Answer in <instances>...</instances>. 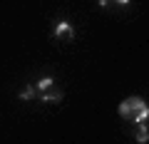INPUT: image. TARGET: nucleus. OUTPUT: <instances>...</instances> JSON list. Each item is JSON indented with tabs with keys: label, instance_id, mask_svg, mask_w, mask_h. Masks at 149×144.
Masks as SVG:
<instances>
[{
	"label": "nucleus",
	"instance_id": "obj_1",
	"mask_svg": "<svg viewBox=\"0 0 149 144\" xmlns=\"http://www.w3.org/2000/svg\"><path fill=\"white\" fill-rule=\"evenodd\" d=\"M117 112H119V117H127L137 124H144L147 117H149V107L142 97H127L124 102H119Z\"/></svg>",
	"mask_w": 149,
	"mask_h": 144
},
{
	"label": "nucleus",
	"instance_id": "obj_2",
	"mask_svg": "<svg viewBox=\"0 0 149 144\" xmlns=\"http://www.w3.org/2000/svg\"><path fill=\"white\" fill-rule=\"evenodd\" d=\"M37 99L40 102H52V104H57V102H62L65 99V92H60V90H47V92H37Z\"/></svg>",
	"mask_w": 149,
	"mask_h": 144
},
{
	"label": "nucleus",
	"instance_id": "obj_3",
	"mask_svg": "<svg viewBox=\"0 0 149 144\" xmlns=\"http://www.w3.org/2000/svg\"><path fill=\"white\" fill-rule=\"evenodd\" d=\"M74 35V27L70 25L67 20H57V25H55V38H72Z\"/></svg>",
	"mask_w": 149,
	"mask_h": 144
},
{
	"label": "nucleus",
	"instance_id": "obj_4",
	"mask_svg": "<svg viewBox=\"0 0 149 144\" xmlns=\"http://www.w3.org/2000/svg\"><path fill=\"white\" fill-rule=\"evenodd\" d=\"M52 87H55V80H52V77H40L37 85H35V90H37V92H47V90H52Z\"/></svg>",
	"mask_w": 149,
	"mask_h": 144
},
{
	"label": "nucleus",
	"instance_id": "obj_5",
	"mask_svg": "<svg viewBox=\"0 0 149 144\" xmlns=\"http://www.w3.org/2000/svg\"><path fill=\"white\" fill-rule=\"evenodd\" d=\"M134 139H137V144H147V142H149V129H147V122L139 124V129H137V134H134Z\"/></svg>",
	"mask_w": 149,
	"mask_h": 144
},
{
	"label": "nucleus",
	"instance_id": "obj_6",
	"mask_svg": "<svg viewBox=\"0 0 149 144\" xmlns=\"http://www.w3.org/2000/svg\"><path fill=\"white\" fill-rule=\"evenodd\" d=\"M17 97H20V99H35V97H37V90H35V87H30V85H27V87H25L22 92H17Z\"/></svg>",
	"mask_w": 149,
	"mask_h": 144
},
{
	"label": "nucleus",
	"instance_id": "obj_7",
	"mask_svg": "<svg viewBox=\"0 0 149 144\" xmlns=\"http://www.w3.org/2000/svg\"><path fill=\"white\" fill-rule=\"evenodd\" d=\"M117 5H129V0H114Z\"/></svg>",
	"mask_w": 149,
	"mask_h": 144
},
{
	"label": "nucleus",
	"instance_id": "obj_8",
	"mask_svg": "<svg viewBox=\"0 0 149 144\" xmlns=\"http://www.w3.org/2000/svg\"><path fill=\"white\" fill-rule=\"evenodd\" d=\"M97 3H100L102 8H107V3H109V0H97Z\"/></svg>",
	"mask_w": 149,
	"mask_h": 144
}]
</instances>
